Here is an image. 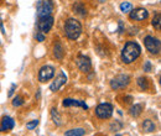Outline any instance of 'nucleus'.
<instances>
[{
    "mask_svg": "<svg viewBox=\"0 0 161 136\" xmlns=\"http://www.w3.org/2000/svg\"><path fill=\"white\" fill-rule=\"evenodd\" d=\"M99 1H102V3H104V1H105V0H99Z\"/></svg>",
    "mask_w": 161,
    "mask_h": 136,
    "instance_id": "nucleus-29",
    "label": "nucleus"
},
{
    "mask_svg": "<svg viewBox=\"0 0 161 136\" xmlns=\"http://www.w3.org/2000/svg\"><path fill=\"white\" fill-rule=\"evenodd\" d=\"M121 128H123V124L119 122V121H115V122H113L110 125V130L112 131H118V130H120Z\"/></svg>",
    "mask_w": 161,
    "mask_h": 136,
    "instance_id": "nucleus-23",
    "label": "nucleus"
},
{
    "mask_svg": "<svg viewBox=\"0 0 161 136\" xmlns=\"http://www.w3.org/2000/svg\"><path fill=\"white\" fill-rule=\"evenodd\" d=\"M130 82V78L126 74H119L118 77H115L113 80H110V87L113 89H120V88H124L129 84Z\"/></svg>",
    "mask_w": 161,
    "mask_h": 136,
    "instance_id": "nucleus-7",
    "label": "nucleus"
},
{
    "mask_svg": "<svg viewBox=\"0 0 161 136\" xmlns=\"http://www.w3.org/2000/svg\"><path fill=\"white\" fill-rule=\"evenodd\" d=\"M63 106H80L83 108L84 110L88 109V105L84 103V101H80V100H76V99H71V98H67L63 100Z\"/></svg>",
    "mask_w": 161,
    "mask_h": 136,
    "instance_id": "nucleus-12",
    "label": "nucleus"
},
{
    "mask_svg": "<svg viewBox=\"0 0 161 136\" xmlns=\"http://www.w3.org/2000/svg\"><path fill=\"white\" fill-rule=\"evenodd\" d=\"M14 125H15V122L10 117H3L1 124H0V131H9L14 128Z\"/></svg>",
    "mask_w": 161,
    "mask_h": 136,
    "instance_id": "nucleus-13",
    "label": "nucleus"
},
{
    "mask_svg": "<svg viewBox=\"0 0 161 136\" xmlns=\"http://www.w3.org/2000/svg\"><path fill=\"white\" fill-rule=\"evenodd\" d=\"M64 32L69 40H77L82 32L80 21H77L76 19H68L64 24Z\"/></svg>",
    "mask_w": 161,
    "mask_h": 136,
    "instance_id": "nucleus-2",
    "label": "nucleus"
},
{
    "mask_svg": "<svg viewBox=\"0 0 161 136\" xmlns=\"http://www.w3.org/2000/svg\"><path fill=\"white\" fill-rule=\"evenodd\" d=\"M115 136H120V135H115Z\"/></svg>",
    "mask_w": 161,
    "mask_h": 136,
    "instance_id": "nucleus-30",
    "label": "nucleus"
},
{
    "mask_svg": "<svg viewBox=\"0 0 161 136\" xmlns=\"http://www.w3.org/2000/svg\"><path fill=\"white\" fill-rule=\"evenodd\" d=\"M51 117L53 119V122L57 125V126H60L61 125V117L60 114H58V112L53 108V109H51Z\"/></svg>",
    "mask_w": 161,
    "mask_h": 136,
    "instance_id": "nucleus-19",
    "label": "nucleus"
},
{
    "mask_svg": "<svg viewBox=\"0 0 161 136\" xmlns=\"http://www.w3.org/2000/svg\"><path fill=\"white\" fill-rule=\"evenodd\" d=\"M66 82H67V77H66V74H64L63 72H61L60 74H58V77L55 79V82L50 85V89H51L52 92H57V90H60L62 85H64V84H66Z\"/></svg>",
    "mask_w": 161,
    "mask_h": 136,
    "instance_id": "nucleus-10",
    "label": "nucleus"
},
{
    "mask_svg": "<svg viewBox=\"0 0 161 136\" xmlns=\"http://www.w3.org/2000/svg\"><path fill=\"white\" fill-rule=\"evenodd\" d=\"M144 43H145V47L146 50L153 53V55H158L160 53V50H161V45H160V41L158 39H154L151 36H146L144 39Z\"/></svg>",
    "mask_w": 161,
    "mask_h": 136,
    "instance_id": "nucleus-4",
    "label": "nucleus"
},
{
    "mask_svg": "<svg viewBox=\"0 0 161 136\" xmlns=\"http://www.w3.org/2000/svg\"><path fill=\"white\" fill-rule=\"evenodd\" d=\"M120 10L125 14V13H130L131 10H133V6H131V4L130 3H121L120 4Z\"/></svg>",
    "mask_w": 161,
    "mask_h": 136,
    "instance_id": "nucleus-22",
    "label": "nucleus"
},
{
    "mask_svg": "<svg viewBox=\"0 0 161 136\" xmlns=\"http://www.w3.org/2000/svg\"><path fill=\"white\" fill-rule=\"evenodd\" d=\"M36 39L39 40V41H40V42H42V41H43V40H45V36H43V35H42V34H41V32H39V34H37V35H36Z\"/></svg>",
    "mask_w": 161,
    "mask_h": 136,
    "instance_id": "nucleus-28",
    "label": "nucleus"
},
{
    "mask_svg": "<svg viewBox=\"0 0 161 136\" xmlns=\"http://www.w3.org/2000/svg\"><path fill=\"white\" fill-rule=\"evenodd\" d=\"M129 113H130V115L133 117H138L141 113H142V105H141V104H135V105H133V106L130 108Z\"/></svg>",
    "mask_w": 161,
    "mask_h": 136,
    "instance_id": "nucleus-14",
    "label": "nucleus"
},
{
    "mask_svg": "<svg viewBox=\"0 0 161 136\" xmlns=\"http://www.w3.org/2000/svg\"><path fill=\"white\" fill-rule=\"evenodd\" d=\"M15 87H16L15 84H11V88H10V90H9V94H8L9 97H11V95L14 94V90H15Z\"/></svg>",
    "mask_w": 161,
    "mask_h": 136,
    "instance_id": "nucleus-27",
    "label": "nucleus"
},
{
    "mask_svg": "<svg viewBox=\"0 0 161 136\" xmlns=\"http://www.w3.org/2000/svg\"><path fill=\"white\" fill-rule=\"evenodd\" d=\"M77 67L80 68V71H82L83 73H88L92 68V63L91 59L86 56H78L77 58Z\"/></svg>",
    "mask_w": 161,
    "mask_h": 136,
    "instance_id": "nucleus-9",
    "label": "nucleus"
},
{
    "mask_svg": "<svg viewBox=\"0 0 161 136\" xmlns=\"http://www.w3.org/2000/svg\"><path fill=\"white\" fill-rule=\"evenodd\" d=\"M153 26L155 27V29H160L161 26V14L160 13H158L155 16H154V19H153Z\"/></svg>",
    "mask_w": 161,
    "mask_h": 136,
    "instance_id": "nucleus-21",
    "label": "nucleus"
},
{
    "mask_svg": "<svg viewBox=\"0 0 161 136\" xmlns=\"http://www.w3.org/2000/svg\"><path fill=\"white\" fill-rule=\"evenodd\" d=\"M142 129L145 133H153L155 130V124L151 120H145L142 122Z\"/></svg>",
    "mask_w": 161,
    "mask_h": 136,
    "instance_id": "nucleus-16",
    "label": "nucleus"
},
{
    "mask_svg": "<svg viewBox=\"0 0 161 136\" xmlns=\"http://www.w3.org/2000/svg\"><path fill=\"white\" fill-rule=\"evenodd\" d=\"M53 53H55L56 58H58V59L63 58V56H64V51H63V47H62V45H61L60 42H57V43L55 45V48H53Z\"/></svg>",
    "mask_w": 161,
    "mask_h": 136,
    "instance_id": "nucleus-15",
    "label": "nucleus"
},
{
    "mask_svg": "<svg viewBox=\"0 0 161 136\" xmlns=\"http://www.w3.org/2000/svg\"><path fill=\"white\" fill-rule=\"evenodd\" d=\"M149 16V13H147V10H145V9H135V10H131L130 11V19L131 20H136V21H142V20H145L146 18Z\"/></svg>",
    "mask_w": 161,
    "mask_h": 136,
    "instance_id": "nucleus-11",
    "label": "nucleus"
},
{
    "mask_svg": "<svg viewBox=\"0 0 161 136\" xmlns=\"http://www.w3.org/2000/svg\"><path fill=\"white\" fill-rule=\"evenodd\" d=\"M138 85L140 87V89L142 90H146L147 88H149V82H147V79L144 77H140L138 79Z\"/></svg>",
    "mask_w": 161,
    "mask_h": 136,
    "instance_id": "nucleus-20",
    "label": "nucleus"
},
{
    "mask_svg": "<svg viewBox=\"0 0 161 136\" xmlns=\"http://www.w3.org/2000/svg\"><path fill=\"white\" fill-rule=\"evenodd\" d=\"M84 134H86L84 129H72V130H68L67 133H64L66 136H83Z\"/></svg>",
    "mask_w": 161,
    "mask_h": 136,
    "instance_id": "nucleus-18",
    "label": "nucleus"
},
{
    "mask_svg": "<svg viewBox=\"0 0 161 136\" xmlns=\"http://www.w3.org/2000/svg\"><path fill=\"white\" fill-rule=\"evenodd\" d=\"M24 104V99H22V97H16L14 100H13V105L14 106H20V105H22Z\"/></svg>",
    "mask_w": 161,
    "mask_h": 136,
    "instance_id": "nucleus-25",
    "label": "nucleus"
},
{
    "mask_svg": "<svg viewBox=\"0 0 161 136\" xmlns=\"http://www.w3.org/2000/svg\"><path fill=\"white\" fill-rule=\"evenodd\" d=\"M96 114L97 117H101V119H108V117H112L113 114V106L112 104L109 103H102L97 106L96 109Z\"/></svg>",
    "mask_w": 161,
    "mask_h": 136,
    "instance_id": "nucleus-5",
    "label": "nucleus"
},
{
    "mask_svg": "<svg viewBox=\"0 0 161 136\" xmlns=\"http://www.w3.org/2000/svg\"><path fill=\"white\" fill-rule=\"evenodd\" d=\"M37 125H39V120L36 119V120H32V121L27 122V124H26V128H27L29 130H34V129H35Z\"/></svg>",
    "mask_w": 161,
    "mask_h": 136,
    "instance_id": "nucleus-24",
    "label": "nucleus"
},
{
    "mask_svg": "<svg viewBox=\"0 0 161 136\" xmlns=\"http://www.w3.org/2000/svg\"><path fill=\"white\" fill-rule=\"evenodd\" d=\"M144 69H145V72H150V71H151V63H150L149 61L145 63V66H144Z\"/></svg>",
    "mask_w": 161,
    "mask_h": 136,
    "instance_id": "nucleus-26",
    "label": "nucleus"
},
{
    "mask_svg": "<svg viewBox=\"0 0 161 136\" xmlns=\"http://www.w3.org/2000/svg\"><path fill=\"white\" fill-rule=\"evenodd\" d=\"M52 25H53V18H52L51 15H48V16L40 18L39 24H37V27H39L40 32H42V34H47V32L52 29Z\"/></svg>",
    "mask_w": 161,
    "mask_h": 136,
    "instance_id": "nucleus-6",
    "label": "nucleus"
},
{
    "mask_svg": "<svg viewBox=\"0 0 161 136\" xmlns=\"http://www.w3.org/2000/svg\"><path fill=\"white\" fill-rule=\"evenodd\" d=\"M140 46L136 42H128L125 43L123 51H121V59L124 63H131L140 56Z\"/></svg>",
    "mask_w": 161,
    "mask_h": 136,
    "instance_id": "nucleus-1",
    "label": "nucleus"
},
{
    "mask_svg": "<svg viewBox=\"0 0 161 136\" xmlns=\"http://www.w3.org/2000/svg\"><path fill=\"white\" fill-rule=\"evenodd\" d=\"M55 76V69L51 66H43L39 72V80L40 82H46L50 80L51 78Z\"/></svg>",
    "mask_w": 161,
    "mask_h": 136,
    "instance_id": "nucleus-8",
    "label": "nucleus"
},
{
    "mask_svg": "<svg viewBox=\"0 0 161 136\" xmlns=\"http://www.w3.org/2000/svg\"><path fill=\"white\" fill-rule=\"evenodd\" d=\"M73 11L77 13L80 16H86V15H87V11H86L84 6H83L80 3H76V4L73 5Z\"/></svg>",
    "mask_w": 161,
    "mask_h": 136,
    "instance_id": "nucleus-17",
    "label": "nucleus"
},
{
    "mask_svg": "<svg viewBox=\"0 0 161 136\" xmlns=\"http://www.w3.org/2000/svg\"><path fill=\"white\" fill-rule=\"evenodd\" d=\"M53 10V3L51 0H40L37 3V16L43 18L51 15Z\"/></svg>",
    "mask_w": 161,
    "mask_h": 136,
    "instance_id": "nucleus-3",
    "label": "nucleus"
}]
</instances>
